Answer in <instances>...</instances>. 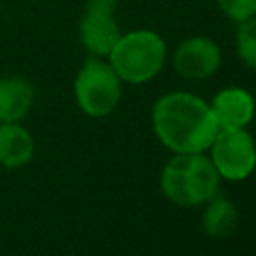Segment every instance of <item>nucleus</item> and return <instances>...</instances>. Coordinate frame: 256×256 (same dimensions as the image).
Wrapping results in <instances>:
<instances>
[{
    "label": "nucleus",
    "instance_id": "10",
    "mask_svg": "<svg viewBox=\"0 0 256 256\" xmlns=\"http://www.w3.org/2000/svg\"><path fill=\"white\" fill-rule=\"evenodd\" d=\"M34 154V140L30 132L18 122L0 124V164L6 168H20L30 162Z\"/></svg>",
    "mask_w": 256,
    "mask_h": 256
},
{
    "label": "nucleus",
    "instance_id": "13",
    "mask_svg": "<svg viewBox=\"0 0 256 256\" xmlns=\"http://www.w3.org/2000/svg\"><path fill=\"white\" fill-rule=\"evenodd\" d=\"M216 4L220 12L236 24L256 16V0H216Z\"/></svg>",
    "mask_w": 256,
    "mask_h": 256
},
{
    "label": "nucleus",
    "instance_id": "9",
    "mask_svg": "<svg viewBox=\"0 0 256 256\" xmlns=\"http://www.w3.org/2000/svg\"><path fill=\"white\" fill-rule=\"evenodd\" d=\"M34 104V86L22 76L0 78V124L20 122Z\"/></svg>",
    "mask_w": 256,
    "mask_h": 256
},
{
    "label": "nucleus",
    "instance_id": "11",
    "mask_svg": "<svg viewBox=\"0 0 256 256\" xmlns=\"http://www.w3.org/2000/svg\"><path fill=\"white\" fill-rule=\"evenodd\" d=\"M236 222H238V210L230 200L220 196H212L208 200V206L202 214V226L210 236L214 238L228 236L236 228Z\"/></svg>",
    "mask_w": 256,
    "mask_h": 256
},
{
    "label": "nucleus",
    "instance_id": "4",
    "mask_svg": "<svg viewBox=\"0 0 256 256\" xmlns=\"http://www.w3.org/2000/svg\"><path fill=\"white\" fill-rule=\"evenodd\" d=\"M74 96L84 114L92 118H104L120 102L122 80L110 62H104L98 56H90L76 74Z\"/></svg>",
    "mask_w": 256,
    "mask_h": 256
},
{
    "label": "nucleus",
    "instance_id": "3",
    "mask_svg": "<svg viewBox=\"0 0 256 256\" xmlns=\"http://www.w3.org/2000/svg\"><path fill=\"white\" fill-rule=\"evenodd\" d=\"M106 58L122 82L144 84L160 74L166 60V42L154 30H132L120 34Z\"/></svg>",
    "mask_w": 256,
    "mask_h": 256
},
{
    "label": "nucleus",
    "instance_id": "8",
    "mask_svg": "<svg viewBox=\"0 0 256 256\" xmlns=\"http://www.w3.org/2000/svg\"><path fill=\"white\" fill-rule=\"evenodd\" d=\"M210 108L218 122V130H234V128H244L252 122L256 112V102L248 90L230 86L220 90L212 98Z\"/></svg>",
    "mask_w": 256,
    "mask_h": 256
},
{
    "label": "nucleus",
    "instance_id": "7",
    "mask_svg": "<svg viewBox=\"0 0 256 256\" xmlns=\"http://www.w3.org/2000/svg\"><path fill=\"white\" fill-rule=\"evenodd\" d=\"M220 48L208 36H190L182 40L172 56L174 70L186 80L210 78L220 66Z\"/></svg>",
    "mask_w": 256,
    "mask_h": 256
},
{
    "label": "nucleus",
    "instance_id": "5",
    "mask_svg": "<svg viewBox=\"0 0 256 256\" xmlns=\"http://www.w3.org/2000/svg\"><path fill=\"white\" fill-rule=\"evenodd\" d=\"M210 160L224 180H244L256 168V144L244 128L218 130L210 144Z\"/></svg>",
    "mask_w": 256,
    "mask_h": 256
},
{
    "label": "nucleus",
    "instance_id": "6",
    "mask_svg": "<svg viewBox=\"0 0 256 256\" xmlns=\"http://www.w3.org/2000/svg\"><path fill=\"white\" fill-rule=\"evenodd\" d=\"M118 0H86L78 34L82 46L98 58L110 54L120 38V26L116 22Z\"/></svg>",
    "mask_w": 256,
    "mask_h": 256
},
{
    "label": "nucleus",
    "instance_id": "2",
    "mask_svg": "<svg viewBox=\"0 0 256 256\" xmlns=\"http://www.w3.org/2000/svg\"><path fill=\"white\" fill-rule=\"evenodd\" d=\"M162 192L178 206H200L216 196L220 174L204 152L174 154L160 176Z\"/></svg>",
    "mask_w": 256,
    "mask_h": 256
},
{
    "label": "nucleus",
    "instance_id": "1",
    "mask_svg": "<svg viewBox=\"0 0 256 256\" xmlns=\"http://www.w3.org/2000/svg\"><path fill=\"white\" fill-rule=\"evenodd\" d=\"M152 126L160 142L174 154L206 152L218 134L208 102L192 92H168L152 108Z\"/></svg>",
    "mask_w": 256,
    "mask_h": 256
},
{
    "label": "nucleus",
    "instance_id": "12",
    "mask_svg": "<svg viewBox=\"0 0 256 256\" xmlns=\"http://www.w3.org/2000/svg\"><path fill=\"white\" fill-rule=\"evenodd\" d=\"M236 54L252 70H256V16L238 22L236 28Z\"/></svg>",
    "mask_w": 256,
    "mask_h": 256
}]
</instances>
